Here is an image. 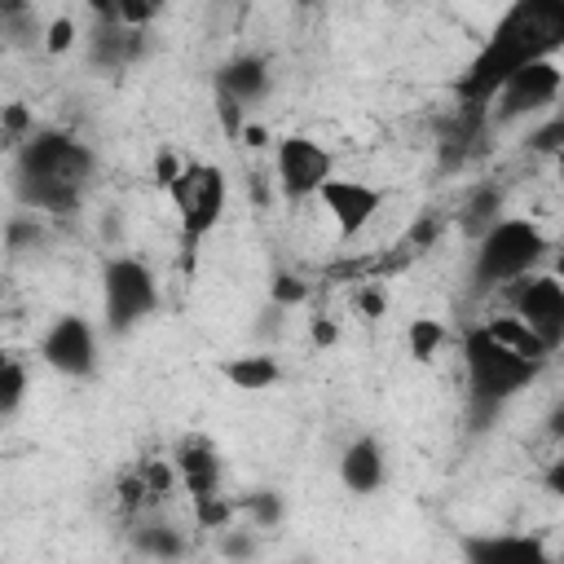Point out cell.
Returning <instances> with one entry per match:
<instances>
[{"instance_id":"obj_1","label":"cell","mask_w":564,"mask_h":564,"mask_svg":"<svg viewBox=\"0 0 564 564\" xmlns=\"http://www.w3.org/2000/svg\"><path fill=\"white\" fill-rule=\"evenodd\" d=\"M564 53V0H516L507 4L489 35L476 44L471 62L454 79V110L467 119H485L498 101V93L538 62H551Z\"/></svg>"},{"instance_id":"obj_2","label":"cell","mask_w":564,"mask_h":564,"mask_svg":"<svg viewBox=\"0 0 564 564\" xmlns=\"http://www.w3.org/2000/svg\"><path fill=\"white\" fill-rule=\"evenodd\" d=\"M97 176V150L66 128H35V137L13 154L18 207L40 216H70Z\"/></svg>"},{"instance_id":"obj_3","label":"cell","mask_w":564,"mask_h":564,"mask_svg":"<svg viewBox=\"0 0 564 564\" xmlns=\"http://www.w3.org/2000/svg\"><path fill=\"white\" fill-rule=\"evenodd\" d=\"M458 366H463V388H467V419L471 427H489L520 392H529L546 361H533L524 352H516L511 344H502L485 317L467 322L458 335Z\"/></svg>"},{"instance_id":"obj_4","label":"cell","mask_w":564,"mask_h":564,"mask_svg":"<svg viewBox=\"0 0 564 564\" xmlns=\"http://www.w3.org/2000/svg\"><path fill=\"white\" fill-rule=\"evenodd\" d=\"M167 207H172V225H176V264L189 278L198 264L203 242L220 229L225 212H229V176L220 163L207 159H189L181 167V176L163 189Z\"/></svg>"},{"instance_id":"obj_5","label":"cell","mask_w":564,"mask_h":564,"mask_svg":"<svg viewBox=\"0 0 564 564\" xmlns=\"http://www.w3.org/2000/svg\"><path fill=\"white\" fill-rule=\"evenodd\" d=\"M546 251H551V242H546L538 220H529V216H498L476 238V247H471V269H467L471 291L476 295H489V291L502 295L511 282L538 273Z\"/></svg>"},{"instance_id":"obj_6","label":"cell","mask_w":564,"mask_h":564,"mask_svg":"<svg viewBox=\"0 0 564 564\" xmlns=\"http://www.w3.org/2000/svg\"><path fill=\"white\" fill-rule=\"evenodd\" d=\"M172 467L181 476V494L189 498L194 524L225 533L238 524V498H225V463L220 445L207 432H181L172 445Z\"/></svg>"},{"instance_id":"obj_7","label":"cell","mask_w":564,"mask_h":564,"mask_svg":"<svg viewBox=\"0 0 564 564\" xmlns=\"http://www.w3.org/2000/svg\"><path fill=\"white\" fill-rule=\"evenodd\" d=\"M97 291H101V330L110 339H128L137 326H145L159 313L163 300L154 264L132 251H115L101 260Z\"/></svg>"},{"instance_id":"obj_8","label":"cell","mask_w":564,"mask_h":564,"mask_svg":"<svg viewBox=\"0 0 564 564\" xmlns=\"http://www.w3.org/2000/svg\"><path fill=\"white\" fill-rule=\"evenodd\" d=\"M35 357H40L53 375H62V379H70V383H84V379H93L97 366H101V335H97V326H93L84 313H57V317L40 330Z\"/></svg>"},{"instance_id":"obj_9","label":"cell","mask_w":564,"mask_h":564,"mask_svg":"<svg viewBox=\"0 0 564 564\" xmlns=\"http://www.w3.org/2000/svg\"><path fill=\"white\" fill-rule=\"evenodd\" d=\"M330 176H339L335 172V154L317 137H308V132H282L273 141V185H278L282 198H291V203L317 198Z\"/></svg>"},{"instance_id":"obj_10","label":"cell","mask_w":564,"mask_h":564,"mask_svg":"<svg viewBox=\"0 0 564 564\" xmlns=\"http://www.w3.org/2000/svg\"><path fill=\"white\" fill-rule=\"evenodd\" d=\"M511 317H520L542 344L546 352H560L564 348V282L555 273H529L520 282H511L502 291Z\"/></svg>"},{"instance_id":"obj_11","label":"cell","mask_w":564,"mask_h":564,"mask_svg":"<svg viewBox=\"0 0 564 564\" xmlns=\"http://www.w3.org/2000/svg\"><path fill=\"white\" fill-rule=\"evenodd\" d=\"M317 203H322L326 220L335 225V238L339 242H352V238H361L375 225V216L388 203V189L375 185V181H361V176H330L322 185Z\"/></svg>"},{"instance_id":"obj_12","label":"cell","mask_w":564,"mask_h":564,"mask_svg":"<svg viewBox=\"0 0 564 564\" xmlns=\"http://www.w3.org/2000/svg\"><path fill=\"white\" fill-rule=\"evenodd\" d=\"M564 93V66L551 57V62H538V66H524L494 101L489 119L494 123H516V119H529V115H542L546 106H555Z\"/></svg>"},{"instance_id":"obj_13","label":"cell","mask_w":564,"mask_h":564,"mask_svg":"<svg viewBox=\"0 0 564 564\" xmlns=\"http://www.w3.org/2000/svg\"><path fill=\"white\" fill-rule=\"evenodd\" d=\"M463 564H555L551 546L538 533H511V529H480L458 538Z\"/></svg>"},{"instance_id":"obj_14","label":"cell","mask_w":564,"mask_h":564,"mask_svg":"<svg viewBox=\"0 0 564 564\" xmlns=\"http://www.w3.org/2000/svg\"><path fill=\"white\" fill-rule=\"evenodd\" d=\"M93 31L84 35V44H88V62L97 66V70H128L132 62H141L145 57V48H150V31H128L119 18H115V9L106 4V9H93Z\"/></svg>"},{"instance_id":"obj_15","label":"cell","mask_w":564,"mask_h":564,"mask_svg":"<svg viewBox=\"0 0 564 564\" xmlns=\"http://www.w3.org/2000/svg\"><path fill=\"white\" fill-rule=\"evenodd\" d=\"M269 84H273V62L264 53H234L229 62L216 66L212 97H225L251 115V106H260L269 97Z\"/></svg>"},{"instance_id":"obj_16","label":"cell","mask_w":564,"mask_h":564,"mask_svg":"<svg viewBox=\"0 0 564 564\" xmlns=\"http://www.w3.org/2000/svg\"><path fill=\"white\" fill-rule=\"evenodd\" d=\"M335 471H339V485H344L352 498L379 494L383 480H388V449H383V441H379L375 432H357V436L339 449Z\"/></svg>"},{"instance_id":"obj_17","label":"cell","mask_w":564,"mask_h":564,"mask_svg":"<svg viewBox=\"0 0 564 564\" xmlns=\"http://www.w3.org/2000/svg\"><path fill=\"white\" fill-rule=\"evenodd\" d=\"M132 546H137V555L150 560V564H181V560L189 555L185 529H176V524H167V520H159V516H145L141 524H132Z\"/></svg>"},{"instance_id":"obj_18","label":"cell","mask_w":564,"mask_h":564,"mask_svg":"<svg viewBox=\"0 0 564 564\" xmlns=\"http://www.w3.org/2000/svg\"><path fill=\"white\" fill-rule=\"evenodd\" d=\"M216 370H220V379H225L229 388H238V392H264V388L282 383V375H286L273 352H234V357H225Z\"/></svg>"},{"instance_id":"obj_19","label":"cell","mask_w":564,"mask_h":564,"mask_svg":"<svg viewBox=\"0 0 564 564\" xmlns=\"http://www.w3.org/2000/svg\"><path fill=\"white\" fill-rule=\"evenodd\" d=\"M44 31H48V18L35 4L13 0L0 9V35L9 48H44Z\"/></svg>"},{"instance_id":"obj_20","label":"cell","mask_w":564,"mask_h":564,"mask_svg":"<svg viewBox=\"0 0 564 564\" xmlns=\"http://www.w3.org/2000/svg\"><path fill=\"white\" fill-rule=\"evenodd\" d=\"M31 392V366L22 352H4L0 357V419H13L22 410Z\"/></svg>"},{"instance_id":"obj_21","label":"cell","mask_w":564,"mask_h":564,"mask_svg":"<svg viewBox=\"0 0 564 564\" xmlns=\"http://www.w3.org/2000/svg\"><path fill=\"white\" fill-rule=\"evenodd\" d=\"M238 516H242L256 533H269V529H278V524L286 520V498H282L278 489H251V494L238 498Z\"/></svg>"},{"instance_id":"obj_22","label":"cell","mask_w":564,"mask_h":564,"mask_svg":"<svg viewBox=\"0 0 564 564\" xmlns=\"http://www.w3.org/2000/svg\"><path fill=\"white\" fill-rule=\"evenodd\" d=\"M445 344H449V326H445L441 317H414V322L405 326V352H410L414 361H432Z\"/></svg>"},{"instance_id":"obj_23","label":"cell","mask_w":564,"mask_h":564,"mask_svg":"<svg viewBox=\"0 0 564 564\" xmlns=\"http://www.w3.org/2000/svg\"><path fill=\"white\" fill-rule=\"evenodd\" d=\"M40 242H44V216L40 212L18 207V212L4 216V247H9V256H22V251H31Z\"/></svg>"},{"instance_id":"obj_24","label":"cell","mask_w":564,"mask_h":564,"mask_svg":"<svg viewBox=\"0 0 564 564\" xmlns=\"http://www.w3.org/2000/svg\"><path fill=\"white\" fill-rule=\"evenodd\" d=\"M485 326H489L502 344H511L516 352H524V357H533V361H551L546 344H542V339H538L520 317H511V313H507V317H485Z\"/></svg>"},{"instance_id":"obj_25","label":"cell","mask_w":564,"mask_h":564,"mask_svg":"<svg viewBox=\"0 0 564 564\" xmlns=\"http://www.w3.org/2000/svg\"><path fill=\"white\" fill-rule=\"evenodd\" d=\"M35 128H40V123H35V115H31L22 101H9V106L0 110V141H4L9 154H18V150L35 137Z\"/></svg>"},{"instance_id":"obj_26","label":"cell","mask_w":564,"mask_h":564,"mask_svg":"<svg viewBox=\"0 0 564 564\" xmlns=\"http://www.w3.org/2000/svg\"><path fill=\"white\" fill-rule=\"evenodd\" d=\"M79 44V22L70 18V13H53L48 18V31H44V53L48 57H62V53H70Z\"/></svg>"},{"instance_id":"obj_27","label":"cell","mask_w":564,"mask_h":564,"mask_svg":"<svg viewBox=\"0 0 564 564\" xmlns=\"http://www.w3.org/2000/svg\"><path fill=\"white\" fill-rule=\"evenodd\" d=\"M220 555L225 560H251L256 555V529L251 524H229L220 533Z\"/></svg>"},{"instance_id":"obj_28","label":"cell","mask_w":564,"mask_h":564,"mask_svg":"<svg viewBox=\"0 0 564 564\" xmlns=\"http://www.w3.org/2000/svg\"><path fill=\"white\" fill-rule=\"evenodd\" d=\"M529 145L555 159V154L564 150V110H555V115H551L542 128H533V132H529Z\"/></svg>"},{"instance_id":"obj_29","label":"cell","mask_w":564,"mask_h":564,"mask_svg":"<svg viewBox=\"0 0 564 564\" xmlns=\"http://www.w3.org/2000/svg\"><path fill=\"white\" fill-rule=\"evenodd\" d=\"M110 9H115V18H119L128 31H150L154 18L163 13L159 4H137V0H119V4H110Z\"/></svg>"},{"instance_id":"obj_30","label":"cell","mask_w":564,"mask_h":564,"mask_svg":"<svg viewBox=\"0 0 564 564\" xmlns=\"http://www.w3.org/2000/svg\"><path fill=\"white\" fill-rule=\"evenodd\" d=\"M304 295H308V286H304L295 273H278V278H273V286H269V300H273V304H282V308L300 304Z\"/></svg>"},{"instance_id":"obj_31","label":"cell","mask_w":564,"mask_h":564,"mask_svg":"<svg viewBox=\"0 0 564 564\" xmlns=\"http://www.w3.org/2000/svg\"><path fill=\"white\" fill-rule=\"evenodd\" d=\"M542 485H546V494L555 498V507H560V516H564V454L551 458V467L542 471ZM560 555H564V546H560Z\"/></svg>"},{"instance_id":"obj_32","label":"cell","mask_w":564,"mask_h":564,"mask_svg":"<svg viewBox=\"0 0 564 564\" xmlns=\"http://www.w3.org/2000/svg\"><path fill=\"white\" fill-rule=\"evenodd\" d=\"M308 335H313V344H317V348H330V344L339 339V326H335L330 317H313V326H308Z\"/></svg>"},{"instance_id":"obj_33","label":"cell","mask_w":564,"mask_h":564,"mask_svg":"<svg viewBox=\"0 0 564 564\" xmlns=\"http://www.w3.org/2000/svg\"><path fill=\"white\" fill-rule=\"evenodd\" d=\"M357 308H361L366 317H383L388 295H379V291H357Z\"/></svg>"},{"instance_id":"obj_34","label":"cell","mask_w":564,"mask_h":564,"mask_svg":"<svg viewBox=\"0 0 564 564\" xmlns=\"http://www.w3.org/2000/svg\"><path fill=\"white\" fill-rule=\"evenodd\" d=\"M238 141H242V145H251V150H264V145H269V141H278V137H269V132H264V123H247Z\"/></svg>"},{"instance_id":"obj_35","label":"cell","mask_w":564,"mask_h":564,"mask_svg":"<svg viewBox=\"0 0 564 564\" xmlns=\"http://www.w3.org/2000/svg\"><path fill=\"white\" fill-rule=\"evenodd\" d=\"M555 181H560V189H564V150L555 154Z\"/></svg>"}]
</instances>
